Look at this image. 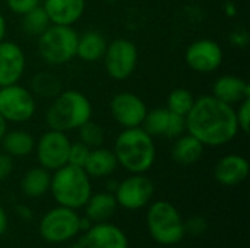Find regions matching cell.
I'll list each match as a JSON object with an SVG mask.
<instances>
[{
  "label": "cell",
  "instance_id": "obj_1",
  "mask_svg": "<svg viewBox=\"0 0 250 248\" xmlns=\"http://www.w3.org/2000/svg\"><path fill=\"white\" fill-rule=\"evenodd\" d=\"M185 120L186 132L209 148L224 146L239 133L236 108L212 95L195 99Z\"/></svg>",
  "mask_w": 250,
  "mask_h": 248
},
{
  "label": "cell",
  "instance_id": "obj_2",
  "mask_svg": "<svg viewBox=\"0 0 250 248\" xmlns=\"http://www.w3.org/2000/svg\"><path fill=\"white\" fill-rule=\"evenodd\" d=\"M117 164L130 174H145L157 158L154 137L141 126L125 129L119 133L113 149Z\"/></svg>",
  "mask_w": 250,
  "mask_h": 248
},
{
  "label": "cell",
  "instance_id": "obj_3",
  "mask_svg": "<svg viewBox=\"0 0 250 248\" xmlns=\"http://www.w3.org/2000/svg\"><path fill=\"white\" fill-rule=\"evenodd\" d=\"M92 117V105L85 94L67 89L53 98L45 113V123L51 130L63 133L78 130Z\"/></svg>",
  "mask_w": 250,
  "mask_h": 248
},
{
  "label": "cell",
  "instance_id": "obj_4",
  "mask_svg": "<svg viewBox=\"0 0 250 248\" xmlns=\"http://www.w3.org/2000/svg\"><path fill=\"white\" fill-rule=\"evenodd\" d=\"M50 191L59 206L78 210L92 194L91 178L83 168L66 164L51 175Z\"/></svg>",
  "mask_w": 250,
  "mask_h": 248
},
{
  "label": "cell",
  "instance_id": "obj_5",
  "mask_svg": "<svg viewBox=\"0 0 250 248\" xmlns=\"http://www.w3.org/2000/svg\"><path fill=\"white\" fill-rule=\"evenodd\" d=\"M146 227L151 238L161 246H176L186 235L180 212L167 200L151 203L146 212Z\"/></svg>",
  "mask_w": 250,
  "mask_h": 248
},
{
  "label": "cell",
  "instance_id": "obj_6",
  "mask_svg": "<svg viewBox=\"0 0 250 248\" xmlns=\"http://www.w3.org/2000/svg\"><path fill=\"white\" fill-rule=\"evenodd\" d=\"M78 32L72 26L50 25L38 35V53L51 66H62L76 57Z\"/></svg>",
  "mask_w": 250,
  "mask_h": 248
},
{
  "label": "cell",
  "instance_id": "obj_7",
  "mask_svg": "<svg viewBox=\"0 0 250 248\" xmlns=\"http://www.w3.org/2000/svg\"><path fill=\"white\" fill-rule=\"evenodd\" d=\"M81 216L75 209L57 206L50 209L40 221L38 231L41 238L50 244L70 241L81 232Z\"/></svg>",
  "mask_w": 250,
  "mask_h": 248
},
{
  "label": "cell",
  "instance_id": "obj_8",
  "mask_svg": "<svg viewBox=\"0 0 250 248\" xmlns=\"http://www.w3.org/2000/svg\"><path fill=\"white\" fill-rule=\"evenodd\" d=\"M35 110V98L25 86L15 83L0 88V114L7 123H26L34 117Z\"/></svg>",
  "mask_w": 250,
  "mask_h": 248
},
{
  "label": "cell",
  "instance_id": "obj_9",
  "mask_svg": "<svg viewBox=\"0 0 250 248\" xmlns=\"http://www.w3.org/2000/svg\"><path fill=\"white\" fill-rule=\"evenodd\" d=\"M103 60L105 70L111 79L126 80L136 70L139 54L133 41L117 38L107 44Z\"/></svg>",
  "mask_w": 250,
  "mask_h": 248
},
{
  "label": "cell",
  "instance_id": "obj_10",
  "mask_svg": "<svg viewBox=\"0 0 250 248\" xmlns=\"http://www.w3.org/2000/svg\"><path fill=\"white\" fill-rule=\"evenodd\" d=\"M70 139L66 133L59 130H48L45 132L37 142H35V153L40 162V167L48 170L50 172L62 168L67 164Z\"/></svg>",
  "mask_w": 250,
  "mask_h": 248
},
{
  "label": "cell",
  "instance_id": "obj_11",
  "mask_svg": "<svg viewBox=\"0 0 250 248\" xmlns=\"http://www.w3.org/2000/svg\"><path fill=\"white\" fill-rule=\"evenodd\" d=\"M155 186L145 174H132L117 184L114 197L117 206L126 210H139L149 205Z\"/></svg>",
  "mask_w": 250,
  "mask_h": 248
},
{
  "label": "cell",
  "instance_id": "obj_12",
  "mask_svg": "<svg viewBox=\"0 0 250 248\" xmlns=\"http://www.w3.org/2000/svg\"><path fill=\"white\" fill-rule=\"evenodd\" d=\"M224 53L218 42L214 39L202 38L196 39L186 48V64L196 73L208 75L220 69L223 64Z\"/></svg>",
  "mask_w": 250,
  "mask_h": 248
},
{
  "label": "cell",
  "instance_id": "obj_13",
  "mask_svg": "<svg viewBox=\"0 0 250 248\" xmlns=\"http://www.w3.org/2000/svg\"><path fill=\"white\" fill-rule=\"evenodd\" d=\"M110 113L123 129L139 127L148 113L146 104L133 92H119L110 102Z\"/></svg>",
  "mask_w": 250,
  "mask_h": 248
},
{
  "label": "cell",
  "instance_id": "obj_14",
  "mask_svg": "<svg viewBox=\"0 0 250 248\" xmlns=\"http://www.w3.org/2000/svg\"><path fill=\"white\" fill-rule=\"evenodd\" d=\"M141 127L152 137L174 140L186 132V120L167 108H155L146 113Z\"/></svg>",
  "mask_w": 250,
  "mask_h": 248
},
{
  "label": "cell",
  "instance_id": "obj_15",
  "mask_svg": "<svg viewBox=\"0 0 250 248\" xmlns=\"http://www.w3.org/2000/svg\"><path fill=\"white\" fill-rule=\"evenodd\" d=\"M26 67L25 53L13 41L0 42V88L15 85L23 76Z\"/></svg>",
  "mask_w": 250,
  "mask_h": 248
},
{
  "label": "cell",
  "instance_id": "obj_16",
  "mask_svg": "<svg viewBox=\"0 0 250 248\" xmlns=\"http://www.w3.org/2000/svg\"><path fill=\"white\" fill-rule=\"evenodd\" d=\"M86 248H129L126 234L117 225L111 222L92 224L82 238Z\"/></svg>",
  "mask_w": 250,
  "mask_h": 248
},
{
  "label": "cell",
  "instance_id": "obj_17",
  "mask_svg": "<svg viewBox=\"0 0 250 248\" xmlns=\"http://www.w3.org/2000/svg\"><path fill=\"white\" fill-rule=\"evenodd\" d=\"M214 177L221 186H239L249 177V162L245 156L237 153L224 155L215 164Z\"/></svg>",
  "mask_w": 250,
  "mask_h": 248
},
{
  "label": "cell",
  "instance_id": "obj_18",
  "mask_svg": "<svg viewBox=\"0 0 250 248\" xmlns=\"http://www.w3.org/2000/svg\"><path fill=\"white\" fill-rule=\"evenodd\" d=\"M42 7L53 25L72 26L85 13L86 0H44Z\"/></svg>",
  "mask_w": 250,
  "mask_h": 248
},
{
  "label": "cell",
  "instance_id": "obj_19",
  "mask_svg": "<svg viewBox=\"0 0 250 248\" xmlns=\"http://www.w3.org/2000/svg\"><path fill=\"white\" fill-rule=\"evenodd\" d=\"M212 96L229 105H236L250 98V86L240 76L223 75L217 77L212 85Z\"/></svg>",
  "mask_w": 250,
  "mask_h": 248
},
{
  "label": "cell",
  "instance_id": "obj_20",
  "mask_svg": "<svg viewBox=\"0 0 250 248\" xmlns=\"http://www.w3.org/2000/svg\"><path fill=\"white\" fill-rule=\"evenodd\" d=\"M117 167L119 164L114 152L111 149L100 146L91 149L83 170L89 175V178H104L110 177Z\"/></svg>",
  "mask_w": 250,
  "mask_h": 248
},
{
  "label": "cell",
  "instance_id": "obj_21",
  "mask_svg": "<svg viewBox=\"0 0 250 248\" xmlns=\"http://www.w3.org/2000/svg\"><path fill=\"white\" fill-rule=\"evenodd\" d=\"M205 146L192 134H182L174 139L173 148H171V158L176 164L189 167L196 164L202 155H204Z\"/></svg>",
  "mask_w": 250,
  "mask_h": 248
},
{
  "label": "cell",
  "instance_id": "obj_22",
  "mask_svg": "<svg viewBox=\"0 0 250 248\" xmlns=\"http://www.w3.org/2000/svg\"><path fill=\"white\" fill-rule=\"evenodd\" d=\"M105 37L98 31H86L82 35H78L76 57L86 63H95L103 60L107 48Z\"/></svg>",
  "mask_w": 250,
  "mask_h": 248
},
{
  "label": "cell",
  "instance_id": "obj_23",
  "mask_svg": "<svg viewBox=\"0 0 250 248\" xmlns=\"http://www.w3.org/2000/svg\"><path fill=\"white\" fill-rule=\"evenodd\" d=\"M85 215L92 224L107 222L117 209V202L113 193L101 191L91 194L88 202L85 203Z\"/></svg>",
  "mask_w": 250,
  "mask_h": 248
},
{
  "label": "cell",
  "instance_id": "obj_24",
  "mask_svg": "<svg viewBox=\"0 0 250 248\" xmlns=\"http://www.w3.org/2000/svg\"><path fill=\"white\" fill-rule=\"evenodd\" d=\"M51 174L42 167H35L26 171L21 180L22 193L29 199H38L50 191Z\"/></svg>",
  "mask_w": 250,
  "mask_h": 248
},
{
  "label": "cell",
  "instance_id": "obj_25",
  "mask_svg": "<svg viewBox=\"0 0 250 248\" xmlns=\"http://www.w3.org/2000/svg\"><path fill=\"white\" fill-rule=\"evenodd\" d=\"M1 145L4 152L12 158H23L34 151L35 140L32 134L25 130H10L3 136Z\"/></svg>",
  "mask_w": 250,
  "mask_h": 248
},
{
  "label": "cell",
  "instance_id": "obj_26",
  "mask_svg": "<svg viewBox=\"0 0 250 248\" xmlns=\"http://www.w3.org/2000/svg\"><path fill=\"white\" fill-rule=\"evenodd\" d=\"M31 89L34 95L41 98H54L62 92L60 79L50 72H38L31 79Z\"/></svg>",
  "mask_w": 250,
  "mask_h": 248
},
{
  "label": "cell",
  "instance_id": "obj_27",
  "mask_svg": "<svg viewBox=\"0 0 250 248\" xmlns=\"http://www.w3.org/2000/svg\"><path fill=\"white\" fill-rule=\"evenodd\" d=\"M51 25L42 6H37L22 15V29L25 34L38 37Z\"/></svg>",
  "mask_w": 250,
  "mask_h": 248
},
{
  "label": "cell",
  "instance_id": "obj_28",
  "mask_svg": "<svg viewBox=\"0 0 250 248\" xmlns=\"http://www.w3.org/2000/svg\"><path fill=\"white\" fill-rule=\"evenodd\" d=\"M195 102V96L193 94L186 89V88H176L173 89L168 96H167V110L177 114V115H182V117H186L188 113L190 111L192 105Z\"/></svg>",
  "mask_w": 250,
  "mask_h": 248
},
{
  "label": "cell",
  "instance_id": "obj_29",
  "mask_svg": "<svg viewBox=\"0 0 250 248\" xmlns=\"http://www.w3.org/2000/svg\"><path fill=\"white\" fill-rule=\"evenodd\" d=\"M79 140L82 143H85L88 148L94 149V148H100L104 143V130L100 124L94 123V121H86L85 124H82L79 129Z\"/></svg>",
  "mask_w": 250,
  "mask_h": 248
},
{
  "label": "cell",
  "instance_id": "obj_30",
  "mask_svg": "<svg viewBox=\"0 0 250 248\" xmlns=\"http://www.w3.org/2000/svg\"><path fill=\"white\" fill-rule=\"evenodd\" d=\"M89 152H91V148H88V146H86L85 143H82L81 140H79V142L70 143L69 156H67V164L75 165V167H79V168H83L85 164H86V159H88V156H89Z\"/></svg>",
  "mask_w": 250,
  "mask_h": 248
},
{
  "label": "cell",
  "instance_id": "obj_31",
  "mask_svg": "<svg viewBox=\"0 0 250 248\" xmlns=\"http://www.w3.org/2000/svg\"><path fill=\"white\" fill-rule=\"evenodd\" d=\"M236 118L239 124V130L243 133H249L250 127V98L239 102V108L236 110Z\"/></svg>",
  "mask_w": 250,
  "mask_h": 248
},
{
  "label": "cell",
  "instance_id": "obj_32",
  "mask_svg": "<svg viewBox=\"0 0 250 248\" xmlns=\"http://www.w3.org/2000/svg\"><path fill=\"white\" fill-rule=\"evenodd\" d=\"M7 7L16 13V15H25L26 12H29L31 9L40 6V1L41 0H4Z\"/></svg>",
  "mask_w": 250,
  "mask_h": 248
},
{
  "label": "cell",
  "instance_id": "obj_33",
  "mask_svg": "<svg viewBox=\"0 0 250 248\" xmlns=\"http://www.w3.org/2000/svg\"><path fill=\"white\" fill-rule=\"evenodd\" d=\"M208 229V224L202 216H193L192 219H189L188 222H185V231L186 234H192V235H202L204 232H207Z\"/></svg>",
  "mask_w": 250,
  "mask_h": 248
},
{
  "label": "cell",
  "instance_id": "obj_34",
  "mask_svg": "<svg viewBox=\"0 0 250 248\" xmlns=\"http://www.w3.org/2000/svg\"><path fill=\"white\" fill-rule=\"evenodd\" d=\"M13 171V158L10 155L0 153V181L6 180Z\"/></svg>",
  "mask_w": 250,
  "mask_h": 248
},
{
  "label": "cell",
  "instance_id": "obj_35",
  "mask_svg": "<svg viewBox=\"0 0 250 248\" xmlns=\"http://www.w3.org/2000/svg\"><path fill=\"white\" fill-rule=\"evenodd\" d=\"M230 39H231L233 44H236L239 47H245L248 44V41H249V35H248V32L245 29H237V31H234L231 34Z\"/></svg>",
  "mask_w": 250,
  "mask_h": 248
},
{
  "label": "cell",
  "instance_id": "obj_36",
  "mask_svg": "<svg viewBox=\"0 0 250 248\" xmlns=\"http://www.w3.org/2000/svg\"><path fill=\"white\" fill-rule=\"evenodd\" d=\"M16 215H18L21 219H23V221L32 219V210H31L28 206H25V205H19V206L16 208Z\"/></svg>",
  "mask_w": 250,
  "mask_h": 248
},
{
  "label": "cell",
  "instance_id": "obj_37",
  "mask_svg": "<svg viewBox=\"0 0 250 248\" xmlns=\"http://www.w3.org/2000/svg\"><path fill=\"white\" fill-rule=\"evenodd\" d=\"M6 229H7V215L3 206L0 205V237L6 232Z\"/></svg>",
  "mask_w": 250,
  "mask_h": 248
},
{
  "label": "cell",
  "instance_id": "obj_38",
  "mask_svg": "<svg viewBox=\"0 0 250 248\" xmlns=\"http://www.w3.org/2000/svg\"><path fill=\"white\" fill-rule=\"evenodd\" d=\"M6 19H4V16H3V13L0 12V42L4 39V37H6Z\"/></svg>",
  "mask_w": 250,
  "mask_h": 248
},
{
  "label": "cell",
  "instance_id": "obj_39",
  "mask_svg": "<svg viewBox=\"0 0 250 248\" xmlns=\"http://www.w3.org/2000/svg\"><path fill=\"white\" fill-rule=\"evenodd\" d=\"M6 132H7V121L1 117V114H0V142H1V139H3V136L6 134Z\"/></svg>",
  "mask_w": 250,
  "mask_h": 248
},
{
  "label": "cell",
  "instance_id": "obj_40",
  "mask_svg": "<svg viewBox=\"0 0 250 248\" xmlns=\"http://www.w3.org/2000/svg\"><path fill=\"white\" fill-rule=\"evenodd\" d=\"M226 12H227V15L234 16V13H236V7H234V4H233V3H227V4H226Z\"/></svg>",
  "mask_w": 250,
  "mask_h": 248
},
{
  "label": "cell",
  "instance_id": "obj_41",
  "mask_svg": "<svg viewBox=\"0 0 250 248\" xmlns=\"http://www.w3.org/2000/svg\"><path fill=\"white\" fill-rule=\"evenodd\" d=\"M69 248H86L83 246V243L81 241V243H75V244H72Z\"/></svg>",
  "mask_w": 250,
  "mask_h": 248
}]
</instances>
